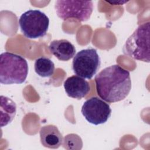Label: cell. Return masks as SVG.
<instances>
[{
	"mask_svg": "<svg viewBox=\"0 0 150 150\" xmlns=\"http://www.w3.org/2000/svg\"><path fill=\"white\" fill-rule=\"evenodd\" d=\"M95 82L97 94L108 103L124 100L131 89L129 72L117 64L102 70L96 76Z\"/></svg>",
	"mask_w": 150,
	"mask_h": 150,
	"instance_id": "1",
	"label": "cell"
},
{
	"mask_svg": "<svg viewBox=\"0 0 150 150\" xmlns=\"http://www.w3.org/2000/svg\"><path fill=\"white\" fill-rule=\"evenodd\" d=\"M27 61L22 56L5 52L0 55V82L8 85L22 84L28 74Z\"/></svg>",
	"mask_w": 150,
	"mask_h": 150,
	"instance_id": "2",
	"label": "cell"
},
{
	"mask_svg": "<svg viewBox=\"0 0 150 150\" xmlns=\"http://www.w3.org/2000/svg\"><path fill=\"white\" fill-rule=\"evenodd\" d=\"M150 22L142 23L127 39L123 53L135 60L149 63Z\"/></svg>",
	"mask_w": 150,
	"mask_h": 150,
	"instance_id": "3",
	"label": "cell"
},
{
	"mask_svg": "<svg viewBox=\"0 0 150 150\" xmlns=\"http://www.w3.org/2000/svg\"><path fill=\"white\" fill-rule=\"evenodd\" d=\"M21 32L28 39H38L46 35L49 19L43 12L30 9L23 13L19 19Z\"/></svg>",
	"mask_w": 150,
	"mask_h": 150,
	"instance_id": "4",
	"label": "cell"
},
{
	"mask_svg": "<svg viewBox=\"0 0 150 150\" xmlns=\"http://www.w3.org/2000/svg\"><path fill=\"white\" fill-rule=\"evenodd\" d=\"M54 8L57 15L62 20L74 18L80 22H85L92 14L93 3L91 1L57 0Z\"/></svg>",
	"mask_w": 150,
	"mask_h": 150,
	"instance_id": "5",
	"label": "cell"
},
{
	"mask_svg": "<svg viewBox=\"0 0 150 150\" xmlns=\"http://www.w3.org/2000/svg\"><path fill=\"white\" fill-rule=\"evenodd\" d=\"M101 60L96 49L87 48L79 51L73 57V72L84 79H91L100 67Z\"/></svg>",
	"mask_w": 150,
	"mask_h": 150,
	"instance_id": "6",
	"label": "cell"
},
{
	"mask_svg": "<svg viewBox=\"0 0 150 150\" xmlns=\"http://www.w3.org/2000/svg\"><path fill=\"white\" fill-rule=\"evenodd\" d=\"M81 111L88 122L96 125L106 122L111 114L110 105L97 97L87 100Z\"/></svg>",
	"mask_w": 150,
	"mask_h": 150,
	"instance_id": "7",
	"label": "cell"
},
{
	"mask_svg": "<svg viewBox=\"0 0 150 150\" xmlns=\"http://www.w3.org/2000/svg\"><path fill=\"white\" fill-rule=\"evenodd\" d=\"M63 86L67 95L77 100L85 97L90 90L89 83L84 79L78 76L68 77L64 81Z\"/></svg>",
	"mask_w": 150,
	"mask_h": 150,
	"instance_id": "8",
	"label": "cell"
},
{
	"mask_svg": "<svg viewBox=\"0 0 150 150\" xmlns=\"http://www.w3.org/2000/svg\"><path fill=\"white\" fill-rule=\"evenodd\" d=\"M40 142L43 146L48 148H58L63 142V136L57 127L54 125H47L41 127Z\"/></svg>",
	"mask_w": 150,
	"mask_h": 150,
	"instance_id": "9",
	"label": "cell"
},
{
	"mask_svg": "<svg viewBox=\"0 0 150 150\" xmlns=\"http://www.w3.org/2000/svg\"><path fill=\"white\" fill-rule=\"evenodd\" d=\"M52 54L61 61H68L75 56L74 46L66 39L54 40L49 46Z\"/></svg>",
	"mask_w": 150,
	"mask_h": 150,
	"instance_id": "10",
	"label": "cell"
},
{
	"mask_svg": "<svg viewBox=\"0 0 150 150\" xmlns=\"http://www.w3.org/2000/svg\"><path fill=\"white\" fill-rule=\"evenodd\" d=\"M1 126L8 125L14 118L16 112L15 102L7 97L1 96Z\"/></svg>",
	"mask_w": 150,
	"mask_h": 150,
	"instance_id": "11",
	"label": "cell"
},
{
	"mask_svg": "<svg viewBox=\"0 0 150 150\" xmlns=\"http://www.w3.org/2000/svg\"><path fill=\"white\" fill-rule=\"evenodd\" d=\"M36 73L42 77H51L54 71V63L49 58L41 57L35 60L34 64Z\"/></svg>",
	"mask_w": 150,
	"mask_h": 150,
	"instance_id": "12",
	"label": "cell"
},
{
	"mask_svg": "<svg viewBox=\"0 0 150 150\" xmlns=\"http://www.w3.org/2000/svg\"><path fill=\"white\" fill-rule=\"evenodd\" d=\"M108 3L114 5H124V4L127 3L128 2V1H106Z\"/></svg>",
	"mask_w": 150,
	"mask_h": 150,
	"instance_id": "13",
	"label": "cell"
}]
</instances>
